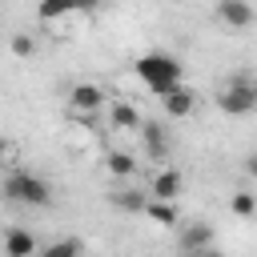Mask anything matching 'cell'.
Instances as JSON below:
<instances>
[{
	"label": "cell",
	"mask_w": 257,
	"mask_h": 257,
	"mask_svg": "<svg viewBox=\"0 0 257 257\" xmlns=\"http://www.w3.org/2000/svg\"><path fill=\"white\" fill-rule=\"evenodd\" d=\"M137 76L149 84V92H157V96H165V92H173L177 84H181V76H185V64L173 56V52H145V56H137Z\"/></svg>",
	"instance_id": "6da1fadb"
},
{
	"label": "cell",
	"mask_w": 257,
	"mask_h": 257,
	"mask_svg": "<svg viewBox=\"0 0 257 257\" xmlns=\"http://www.w3.org/2000/svg\"><path fill=\"white\" fill-rule=\"evenodd\" d=\"M0 193H4V201H12V205H28V209H44V205H52V185L44 181V177H36V173H8L4 181H0Z\"/></svg>",
	"instance_id": "7a4b0ae2"
},
{
	"label": "cell",
	"mask_w": 257,
	"mask_h": 257,
	"mask_svg": "<svg viewBox=\"0 0 257 257\" xmlns=\"http://www.w3.org/2000/svg\"><path fill=\"white\" fill-rule=\"evenodd\" d=\"M217 108H221L225 116H245V112H253V108H257V84H253L249 76H233V80L221 88Z\"/></svg>",
	"instance_id": "3957f363"
},
{
	"label": "cell",
	"mask_w": 257,
	"mask_h": 257,
	"mask_svg": "<svg viewBox=\"0 0 257 257\" xmlns=\"http://www.w3.org/2000/svg\"><path fill=\"white\" fill-rule=\"evenodd\" d=\"M100 104H104V88H100V84L84 80V84H72V88H68V112L92 116V112H100Z\"/></svg>",
	"instance_id": "277c9868"
},
{
	"label": "cell",
	"mask_w": 257,
	"mask_h": 257,
	"mask_svg": "<svg viewBox=\"0 0 257 257\" xmlns=\"http://www.w3.org/2000/svg\"><path fill=\"white\" fill-rule=\"evenodd\" d=\"M217 20L233 32H245V28H253L257 12H253L249 0H217Z\"/></svg>",
	"instance_id": "5b68a950"
},
{
	"label": "cell",
	"mask_w": 257,
	"mask_h": 257,
	"mask_svg": "<svg viewBox=\"0 0 257 257\" xmlns=\"http://www.w3.org/2000/svg\"><path fill=\"white\" fill-rule=\"evenodd\" d=\"M181 253L185 257H193V253H205V249H213V225L209 221H193V225H181Z\"/></svg>",
	"instance_id": "8992f818"
},
{
	"label": "cell",
	"mask_w": 257,
	"mask_h": 257,
	"mask_svg": "<svg viewBox=\"0 0 257 257\" xmlns=\"http://www.w3.org/2000/svg\"><path fill=\"white\" fill-rule=\"evenodd\" d=\"M141 145H145V157L165 161V157H169V128H165L161 120H145V124H141Z\"/></svg>",
	"instance_id": "52a82bcc"
},
{
	"label": "cell",
	"mask_w": 257,
	"mask_h": 257,
	"mask_svg": "<svg viewBox=\"0 0 257 257\" xmlns=\"http://www.w3.org/2000/svg\"><path fill=\"white\" fill-rule=\"evenodd\" d=\"M181 189H185V177L177 169H157L153 181H149V197L153 201H177Z\"/></svg>",
	"instance_id": "ba28073f"
},
{
	"label": "cell",
	"mask_w": 257,
	"mask_h": 257,
	"mask_svg": "<svg viewBox=\"0 0 257 257\" xmlns=\"http://www.w3.org/2000/svg\"><path fill=\"white\" fill-rule=\"evenodd\" d=\"M161 108H165L173 120H181V116H193V108H197V92H193L189 84H177L173 92H165V96H161Z\"/></svg>",
	"instance_id": "9c48e42d"
},
{
	"label": "cell",
	"mask_w": 257,
	"mask_h": 257,
	"mask_svg": "<svg viewBox=\"0 0 257 257\" xmlns=\"http://www.w3.org/2000/svg\"><path fill=\"white\" fill-rule=\"evenodd\" d=\"M32 253H40V245H36V237H32L28 229H20V225H12V229L4 233V257H32Z\"/></svg>",
	"instance_id": "30bf717a"
},
{
	"label": "cell",
	"mask_w": 257,
	"mask_h": 257,
	"mask_svg": "<svg viewBox=\"0 0 257 257\" xmlns=\"http://www.w3.org/2000/svg\"><path fill=\"white\" fill-rule=\"evenodd\" d=\"M108 124L116 128V133H141V112H137V104H128V100H116L112 108H108Z\"/></svg>",
	"instance_id": "8fae6325"
},
{
	"label": "cell",
	"mask_w": 257,
	"mask_h": 257,
	"mask_svg": "<svg viewBox=\"0 0 257 257\" xmlns=\"http://www.w3.org/2000/svg\"><path fill=\"white\" fill-rule=\"evenodd\" d=\"M108 201H112V209H120V213H145L149 193H141V189H133V185H120V189L108 193Z\"/></svg>",
	"instance_id": "7c38bea8"
},
{
	"label": "cell",
	"mask_w": 257,
	"mask_h": 257,
	"mask_svg": "<svg viewBox=\"0 0 257 257\" xmlns=\"http://www.w3.org/2000/svg\"><path fill=\"white\" fill-rule=\"evenodd\" d=\"M104 169H108L112 177H120V181H133V173H137V157L124 153V149H112V153L104 157Z\"/></svg>",
	"instance_id": "4fadbf2b"
},
{
	"label": "cell",
	"mask_w": 257,
	"mask_h": 257,
	"mask_svg": "<svg viewBox=\"0 0 257 257\" xmlns=\"http://www.w3.org/2000/svg\"><path fill=\"white\" fill-rule=\"evenodd\" d=\"M145 217L157 221V225H165V229H173V225L181 221V213H177L173 201H153V197H149V205H145Z\"/></svg>",
	"instance_id": "5bb4252c"
},
{
	"label": "cell",
	"mask_w": 257,
	"mask_h": 257,
	"mask_svg": "<svg viewBox=\"0 0 257 257\" xmlns=\"http://www.w3.org/2000/svg\"><path fill=\"white\" fill-rule=\"evenodd\" d=\"M36 257H84V245H80L76 237H56V241L40 245Z\"/></svg>",
	"instance_id": "9a60e30c"
},
{
	"label": "cell",
	"mask_w": 257,
	"mask_h": 257,
	"mask_svg": "<svg viewBox=\"0 0 257 257\" xmlns=\"http://www.w3.org/2000/svg\"><path fill=\"white\" fill-rule=\"evenodd\" d=\"M68 12H76L72 0H40V4H36V20H40V24H52V20L68 16Z\"/></svg>",
	"instance_id": "2e32d148"
},
{
	"label": "cell",
	"mask_w": 257,
	"mask_h": 257,
	"mask_svg": "<svg viewBox=\"0 0 257 257\" xmlns=\"http://www.w3.org/2000/svg\"><path fill=\"white\" fill-rule=\"evenodd\" d=\"M229 209H233V217H257V193L237 189V193L229 197Z\"/></svg>",
	"instance_id": "e0dca14e"
},
{
	"label": "cell",
	"mask_w": 257,
	"mask_h": 257,
	"mask_svg": "<svg viewBox=\"0 0 257 257\" xmlns=\"http://www.w3.org/2000/svg\"><path fill=\"white\" fill-rule=\"evenodd\" d=\"M8 48H12V56H20V60H24V56H36V36H32V32H16Z\"/></svg>",
	"instance_id": "ac0fdd59"
},
{
	"label": "cell",
	"mask_w": 257,
	"mask_h": 257,
	"mask_svg": "<svg viewBox=\"0 0 257 257\" xmlns=\"http://www.w3.org/2000/svg\"><path fill=\"white\" fill-rule=\"evenodd\" d=\"M100 4H104V0H72L76 12H92V8H100Z\"/></svg>",
	"instance_id": "d6986e66"
},
{
	"label": "cell",
	"mask_w": 257,
	"mask_h": 257,
	"mask_svg": "<svg viewBox=\"0 0 257 257\" xmlns=\"http://www.w3.org/2000/svg\"><path fill=\"white\" fill-rule=\"evenodd\" d=\"M245 173L257 181V153H249V157H245Z\"/></svg>",
	"instance_id": "ffe728a7"
},
{
	"label": "cell",
	"mask_w": 257,
	"mask_h": 257,
	"mask_svg": "<svg viewBox=\"0 0 257 257\" xmlns=\"http://www.w3.org/2000/svg\"><path fill=\"white\" fill-rule=\"evenodd\" d=\"M8 153H12V145H8L4 137H0V165H4V157H8Z\"/></svg>",
	"instance_id": "44dd1931"
},
{
	"label": "cell",
	"mask_w": 257,
	"mask_h": 257,
	"mask_svg": "<svg viewBox=\"0 0 257 257\" xmlns=\"http://www.w3.org/2000/svg\"><path fill=\"white\" fill-rule=\"evenodd\" d=\"M193 257H225V253H217V249H205V253H193Z\"/></svg>",
	"instance_id": "7402d4cb"
},
{
	"label": "cell",
	"mask_w": 257,
	"mask_h": 257,
	"mask_svg": "<svg viewBox=\"0 0 257 257\" xmlns=\"http://www.w3.org/2000/svg\"><path fill=\"white\" fill-rule=\"evenodd\" d=\"M253 84H257V80H253Z\"/></svg>",
	"instance_id": "603a6c76"
}]
</instances>
